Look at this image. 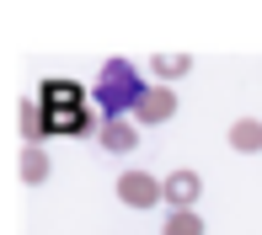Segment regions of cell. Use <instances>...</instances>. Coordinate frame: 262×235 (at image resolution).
<instances>
[{
    "label": "cell",
    "instance_id": "4",
    "mask_svg": "<svg viewBox=\"0 0 262 235\" xmlns=\"http://www.w3.org/2000/svg\"><path fill=\"white\" fill-rule=\"evenodd\" d=\"M166 193H171L177 203H193V198H198V176L193 171H177L171 182H166Z\"/></svg>",
    "mask_w": 262,
    "mask_h": 235
},
{
    "label": "cell",
    "instance_id": "6",
    "mask_svg": "<svg viewBox=\"0 0 262 235\" xmlns=\"http://www.w3.org/2000/svg\"><path fill=\"white\" fill-rule=\"evenodd\" d=\"M235 150H262V123H235Z\"/></svg>",
    "mask_w": 262,
    "mask_h": 235
},
{
    "label": "cell",
    "instance_id": "3",
    "mask_svg": "<svg viewBox=\"0 0 262 235\" xmlns=\"http://www.w3.org/2000/svg\"><path fill=\"white\" fill-rule=\"evenodd\" d=\"M118 187H123L128 203H150V198H156V182H150V176H123Z\"/></svg>",
    "mask_w": 262,
    "mask_h": 235
},
{
    "label": "cell",
    "instance_id": "2",
    "mask_svg": "<svg viewBox=\"0 0 262 235\" xmlns=\"http://www.w3.org/2000/svg\"><path fill=\"white\" fill-rule=\"evenodd\" d=\"M139 112H145V118H171L177 112V97H171V91H150V97L139 102Z\"/></svg>",
    "mask_w": 262,
    "mask_h": 235
},
{
    "label": "cell",
    "instance_id": "1",
    "mask_svg": "<svg viewBox=\"0 0 262 235\" xmlns=\"http://www.w3.org/2000/svg\"><path fill=\"white\" fill-rule=\"evenodd\" d=\"M97 102H102V112L113 118V123H118V112H123V107H139V102H145V86H139L134 64L113 59V64L102 69V80H97Z\"/></svg>",
    "mask_w": 262,
    "mask_h": 235
},
{
    "label": "cell",
    "instance_id": "5",
    "mask_svg": "<svg viewBox=\"0 0 262 235\" xmlns=\"http://www.w3.org/2000/svg\"><path fill=\"white\" fill-rule=\"evenodd\" d=\"M102 145H107V150H134L139 139H134V128H128V123H107V128H102Z\"/></svg>",
    "mask_w": 262,
    "mask_h": 235
}]
</instances>
